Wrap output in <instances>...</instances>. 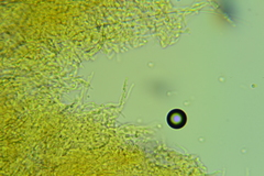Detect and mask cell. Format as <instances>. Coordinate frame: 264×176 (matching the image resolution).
Instances as JSON below:
<instances>
[{
	"label": "cell",
	"instance_id": "6da1fadb",
	"mask_svg": "<svg viewBox=\"0 0 264 176\" xmlns=\"http://www.w3.org/2000/svg\"><path fill=\"white\" fill-rule=\"evenodd\" d=\"M166 120L168 126L172 127L173 129H181L185 126V123H186L187 118L183 110L173 109L172 111L168 112Z\"/></svg>",
	"mask_w": 264,
	"mask_h": 176
}]
</instances>
